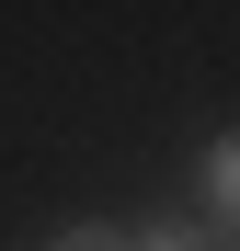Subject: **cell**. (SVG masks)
I'll use <instances>...</instances> for the list:
<instances>
[{
    "mask_svg": "<svg viewBox=\"0 0 240 251\" xmlns=\"http://www.w3.org/2000/svg\"><path fill=\"white\" fill-rule=\"evenodd\" d=\"M206 205H217V228H240V137L206 149Z\"/></svg>",
    "mask_w": 240,
    "mask_h": 251,
    "instance_id": "6da1fadb",
    "label": "cell"
},
{
    "mask_svg": "<svg viewBox=\"0 0 240 251\" xmlns=\"http://www.w3.org/2000/svg\"><path fill=\"white\" fill-rule=\"evenodd\" d=\"M126 251H217V228H126Z\"/></svg>",
    "mask_w": 240,
    "mask_h": 251,
    "instance_id": "7a4b0ae2",
    "label": "cell"
},
{
    "mask_svg": "<svg viewBox=\"0 0 240 251\" xmlns=\"http://www.w3.org/2000/svg\"><path fill=\"white\" fill-rule=\"evenodd\" d=\"M46 251H126V228H69V240H46Z\"/></svg>",
    "mask_w": 240,
    "mask_h": 251,
    "instance_id": "3957f363",
    "label": "cell"
}]
</instances>
